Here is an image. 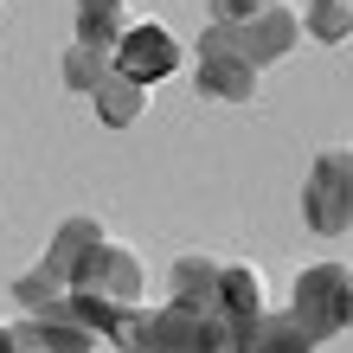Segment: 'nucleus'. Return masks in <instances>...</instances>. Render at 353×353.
Returning <instances> with one entry per match:
<instances>
[{
    "label": "nucleus",
    "mask_w": 353,
    "mask_h": 353,
    "mask_svg": "<svg viewBox=\"0 0 353 353\" xmlns=\"http://www.w3.org/2000/svg\"><path fill=\"white\" fill-rule=\"evenodd\" d=\"M315 39H347V0H308V13L296 19Z\"/></svg>",
    "instance_id": "2eb2a0df"
},
{
    "label": "nucleus",
    "mask_w": 353,
    "mask_h": 353,
    "mask_svg": "<svg viewBox=\"0 0 353 353\" xmlns=\"http://www.w3.org/2000/svg\"><path fill=\"white\" fill-rule=\"evenodd\" d=\"M186 65V52H180V39L168 26H154V19H141V26H122V39L110 46V71L122 77H135L141 90L161 84V77H174Z\"/></svg>",
    "instance_id": "7ed1b4c3"
},
{
    "label": "nucleus",
    "mask_w": 353,
    "mask_h": 353,
    "mask_svg": "<svg viewBox=\"0 0 353 353\" xmlns=\"http://www.w3.org/2000/svg\"><path fill=\"white\" fill-rule=\"evenodd\" d=\"M58 71H65V84H71V90H97V84H103V71H110V52L77 46V39H71V52H65V65H58Z\"/></svg>",
    "instance_id": "4468645a"
},
{
    "label": "nucleus",
    "mask_w": 353,
    "mask_h": 353,
    "mask_svg": "<svg viewBox=\"0 0 353 353\" xmlns=\"http://www.w3.org/2000/svg\"><path fill=\"white\" fill-rule=\"evenodd\" d=\"M122 26H129V7L122 0H77V46H97V52H110Z\"/></svg>",
    "instance_id": "9b49d317"
},
{
    "label": "nucleus",
    "mask_w": 353,
    "mask_h": 353,
    "mask_svg": "<svg viewBox=\"0 0 353 353\" xmlns=\"http://www.w3.org/2000/svg\"><path fill=\"white\" fill-rule=\"evenodd\" d=\"M347 212H353V193H347V154L327 148L308 174V193H302V219L315 232H347Z\"/></svg>",
    "instance_id": "0eeeda50"
},
{
    "label": "nucleus",
    "mask_w": 353,
    "mask_h": 353,
    "mask_svg": "<svg viewBox=\"0 0 353 353\" xmlns=\"http://www.w3.org/2000/svg\"><path fill=\"white\" fill-rule=\"evenodd\" d=\"M97 238H103V225H97V219H65V225H58V238H52V251H46V263H39V270H46V276H52L58 289H71V270H77V257H84V251H90Z\"/></svg>",
    "instance_id": "9d476101"
},
{
    "label": "nucleus",
    "mask_w": 353,
    "mask_h": 353,
    "mask_svg": "<svg viewBox=\"0 0 353 353\" xmlns=\"http://www.w3.org/2000/svg\"><path fill=\"white\" fill-rule=\"evenodd\" d=\"M289 315L308 327V341H334L347 315H353V283H347V263H308L296 289H289Z\"/></svg>",
    "instance_id": "f257e3e1"
},
{
    "label": "nucleus",
    "mask_w": 353,
    "mask_h": 353,
    "mask_svg": "<svg viewBox=\"0 0 353 353\" xmlns=\"http://www.w3.org/2000/svg\"><path fill=\"white\" fill-rule=\"evenodd\" d=\"M90 97H97L103 129H129V122L141 116V84H135V77H122V71H103V84Z\"/></svg>",
    "instance_id": "f8f14e48"
},
{
    "label": "nucleus",
    "mask_w": 353,
    "mask_h": 353,
    "mask_svg": "<svg viewBox=\"0 0 353 353\" xmlns=\"http://www.w3.org/2000/svg\"><path fill=\"white\" fill-rule=\"evenodd\" d=\"M0 353H19V347H13V327H0Z\"/></svg>",
    "instance_id": "a211bd4d"
},
{
    "label": "nucleus",
    "mask_w": 353,
    "mask_h": 353,
    "mask_svg": "<svg viewBox=\"0 0 353 353\" xmlns=\"http://www.w3.org/2000/svg\"><path fill=\"white\" fill-rule=\"evenodd\" d=\"M58 296H65V289H58V283L46 276V270H32V276H19V302H26V308H52Z\"/></svg>",
    "instance_id": "dca6fc26"
},
{
    "label": "nucleus",
    "mask_w": 353,
    "mask_h": 353,
    "mask_svg": "<svg viewBox=\"0 0 353 353\" xmlns=\"http://www.w3.org/2000/svg\"><path fill=\"white\" fill-rule=\"evenodd\" d=\"M257 7H263V0H212L205 13H212V26H238V19H251Z\"/></svg>",
    "instance_id": "f3484780"
},
{
    "label": "nucleus",
    "mask_w": 353,
    "mask_h": 353,
    "mask_svg": "<svg viewBox=\"0 0 353 353\" xmlns=\"http://www.w3.org/2000/svg\"><path fill=\"white\" fill-rule=\"evenodd\" d=\"M251 353H315V341H308V327L289 315V308H283V315H270V308H263V315H257V334H251Z\"/></svg>",
    "instance_id": "ddd939ff"
},
{
    "label": "nucleus",
    "mask_w": 353,
    "mask_h": 353,
    "mask_svg": "<svg viewBox=\"0 0 353 353\" xmlns=\"http://www.w3.org/2000/svg\"><path fill=\"white\" fill-rule=\"evenodd\" d=\"M225 32H232V46L263 71V65H276V58L296 46L302 26H296V13H289V7H257L251 19H238V26H225Z\"/></svg>",
    "instance_id": "1a4fd4ad"
},
{
    "label": "nucleus",
    "mask_w": 353,
    "mask_h": 353,
    "mask_svg": "<svg viewBox=\"0 0 353 353\" xmlns=\"http://www.w3.org/2000/svg\"><path fill=\"white\" fill-rule=\"evenodd\" d=\"M13 347L19 353H90L97 334L77 315H65V296L52 308H26V321H13Z\"/></svg>",
    "instance_id": "423d86ee"
},
{
    "label": "nucleus",
    "mask_w": 353,
    "mask_h": 353,
    "mask_svg": "<svg viewBox=\"0 0 353 353\" xmlns=\"http://www.w3.org/2000/svg\"><path fill=\"white\" fill-rule=\"evenodd\" d=\"M263 7H276V0H263Z\"/></svg>",
    "instance_id": "6ab92c4d"
},
{
    "label": "nucleus",
    "mask_w": 353,
    "mask_h": 353,
    "mask_svg": "<svg viewBox=\"0 0 353 353\" xmlns=\"http://www.w3.org/2000/svg\"><path fill=\"white\" fill-rule=\"evenodd\" d=\"M193 77H199L205 97H225V103H251L257 97V65L232 46L225 26H205L199 52H193Z\"/></svg>",
    "instance_id": "20e7f679"
},
{
    "label": "nucleus",
    "mask_w": 353,
    "mask_h": 353,
    "mask_svg": "<svg viewBox=\"0 0 353 353\" xmlns=\"http://www.w3.org/2000/svg\"><path fill=\"white\" fill-rule=\"evenodd\" d=\"M65 315H77L97 341H110L116 353L135 347V321H141V302H116V296H90V289H65Z\"/></svg>",
    "instance_id": "6e6552de"
},
{
    "label": "nucleus",
    "mask_w": 353,
    "mask_h": 353,
    "mask_svg": "<svg viewBox=\"0 0 353 353\" xmlns=\"http://www.w3.org/2000/svg\"><path fill=\"white\" fill-rule=\"evenodd\" d=\"M129 353H225V341H219V327L205 321L193 302L174 296L168 308H141Z\"/></svg>",
    "instance_id": "f03ea898"
},
{
    "label": "nucleus",
    "mask_w": 353,
    "mask_h": 353,
    "mask_svg": "<svg viewBox=\"0 0 353 353\" xmlns=\"http://www.w3.org/2000/svg\"><path fill=\"white\" fill-rule=\"evenodd\" d=\"M71 289H90V296H116V302H135L141 296V263L129 244H116V238H97L84 257H77L71 270Z\"/></svg>",
    "instance_id": "39448f33"
}]
</instances>
